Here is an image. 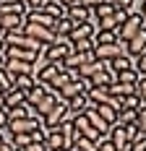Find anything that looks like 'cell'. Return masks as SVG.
Here are the masks:
<instances>
[{
	"mask_svg": "<svg viewBox=\"0 0 146 151\" xmlns=\"http://www.w3.org/2000/svg\"><path fill=\"white\" fill-rule=\"evenodd\" d=\"M141 29H144V18H141V13H138V11H131L128 18L120 24V29L115 31V34H117V42H120V45H125V42L133 39Z\"/></svg>",
	"mask_w": 146,
	"mask_h": 151,
	"instance_id": "6da1fadb",
	"label": "cell"
},
{
	"mask_svg": "<svg viewBox=\"0 0 146 151\" xmlns=\"http://www.w3.org/2000/svg\"><path fill=\"white\" fill-rule=\"evenodd\" d=\"M42 52H44V63H63L73 52V47L71 42H52V45L42 47Z\"/></svg>",
	"mask_w": 146,
	"mask_h": 151,
	"instance_id": "7a4b0ae2",
	"label": "cell"
},
{
	"mask_svg": "<svg viewBox=\"0 0 146 151\" xmlns=\"http://www.w3.org/2000/svg\"><path fill=\"white\" fill-rule=\"evenodd\" d=\"M3 70L8 73L11 83H13V78H18V76H34V73H37V65H31V63H21V60H5Z\"/></svg>",
	"mask_w": 146,
	"mask_h": 151,
	"instance_id": "3957f363",
	"label": "cell"
},
{
	"mask_svg": "<svg viewBox=\"0 0 146 151\" xmlns=\"http://www.w3.org/2000/svg\"><path fill=\"white\" fill-rule=\"evenodd\" d=\"M120 55H125V45H120V42L104 45V47H94V58L99 63H107V65L115 60V58H120Z\"/></svg>",
	"mask_w": 146,
	"mask_h": 151,
	"instance_id": "277c9868",
	"label": "cell"
},
{
	"mask_svg": "<svg viewBox=\"0 0 146 151\" xmlns=\"http://www.w3.org/2000/svg\"><path fill=\"white\" fill-rule=\"evenodd\" d=\"M65 117H71V115H68V104H65V102H58L55 109H52V112L42 120V128H44V130H52V128H58Z\"/></svg>",
	"mask_w": 146,
	"mask_h": 151,
	"instance_id": "5b68a950",
	"label": "cell"
},
{
	"mask_svg": "<svg viewBox=\"0 0 146 151\" xmlns=\"http://www.w3.org/2000/svg\"><path fill=\"white\" fill-rule=\"evenodd\" d=\"M89 91V83L86 81H68L63 89H58V96H60V102H68V99H73V96H78V94H86Z\"/></svg>",
	"mask_w": 146,
	"mask_h": 151,
	"instance_id": "8992f818",
	"label": "cell"
},
{
	"mask_svg": "<svg viewBox=\"0 0 146 151\" xmlns=\"http://www.w3.org/2000/svg\"><path fill=\"white\" fill-rule=\"evenodd\" d=\"M144 52H146V26L138 31L133 39L125 42V55H128L131 60H133V58H138V55H144Z\"/></svg>",
	"mask_w": 146,
	"mask_h": 151,
	"instance_id": "52a82bcc",
	"label": "cell"
},
{
	"mask_svg": "<svg viewBox=\"0 0 146 151\" xmlns=\"http://www.w3.org/2000/svg\"><path fill=\"white\" fill-rule=\"evenodd\" d=\"M60 102V96H58V91L55 89H50V86H47V94H44L42 99H39V104L34 107V109H37V115H39V117H47V115H50V112H52V109H55V104H58Z\"/></svg>",
	"mask_w": 146,
	"mask_h": 151,
	"instance_id": "ba28073f",
	"label": "cell"
},
{
	"mask_svg": "<svg viewBox=\"0 0 146 151\" xmlns=\"http://www.w3.org/2000/svg\"><path fill=\"white\" fill-rule=\"evenodd\" d=\"M107 141L112 143L115 151H125L128 146H131V138H128V133H125V128H120V125H112V128H110Z\"/></svg>",
	"mask_w": 146,
	"mask_h": 151,
	"instance_id": "9c48e42d",
	"label": "cell"
},
{
	"mask_svg": "<svg viewBox=\"0 0 146 151\" xmlns=\"http://www.w3.org/2000/svg\"><path fill=\"white\" fill-rule=\"evenodd\" d=\"M42 128V120H13L8 122V133L11 136H21V133H34Z\"/></svg>",
	"mask_w": 146,
	"mask_h": 151,
	"instance_id": "30bf717a",
	"label": "cell"
},
{
	"mask_svg": "<svg viewBox=\"0 0 146 151\" xmlns=\"http://www.w3.org/2000/svg\"><path fill=\"white\" fill-rule=\"evenodd\" d=\"M86 99H89V104H91V107L107 104V102H110V89H107V86H89Z\"/></svg>",
	"mask_w": 146,
	"mask_h": 151,
	"instance_id": "8fae6325",
	"label": "cell"
},
{
	"mask_svg": "<svg viewBox=\"0 0 146 151\" xmlns=\"http://www.w3.org/2000/svg\"><path fill=\"white\" fill-rule=\"evenodd\" d=\"M73 24L71 18L65 16V18H60V21H55V26H52V34H55V42H68V37H71L73 31Z\"/></svg>",
	"mask_w": 146,
	"mask_h": 151,
	"instance_id": "7c38bea8",
	"label": "cell"
},
{
	"mask_svg": "<svg viewBox=\"0 0 146 151\" xmlns=\"http://www.w3.org/2000/svg\"><path fill=\"white\" fill-rule=\"evenodd\" d=\"M65 16L71 18L76 26H78V24H89V18H91V11H89V8H84V5H78V3H73V5H68Z\"/></svg>",
	"mask_w": 146,
	"mask_h": 151,
	"instance_id": "4fadbf2b",
	"label": "cell"
},
{
	"mask_svg": "<svg viewBox=\"0 0 146 151\" xmlns=\"http://www.w3.org/2000/svg\"><path fill=\"white\" fill-rule=\"evenodd\" d=\"M86 83H89V86H107V89H110V86L115 83V73L110 70V65H104L99 73H94L91 78H89Z\"/></svg>",
	"mask_w": 146,
	"mask_h": 151,
	"instance_id": "5bb4252c",
	"label": "cell"
},
{
	"mask_svg": "<svg viewBox=\"0 0 146 151\" xmlns=\"http://www.w3.org/2000/svg\"><path fill=\"white\" fill-rule=\"evenodd\" d=\"M26 24H34V26H44V29L52 31V26H55V18H50L47 13H42V11H26Z\"/></svg>",
	"mask_w": 146,
	"mask_h": 151,
	"instance_id": "9a60e30c",
	"label": "cell"
},
{
	"mask_svg": "<svg viewBox=\"0 0 146 151\" xmlns=\"http://www.w3.org/2000/svg\"><path fill=\"white\" fill-rule=\"evenodd\" d=\"M39 11H42V13H47L50 18L60 21V18H65V11H68V8H65V5H63L60 0H47L42 8H39Z\"/></svg>",
	"mask_w": 146,
	"mask_h": 151,
	"instance_id": "2e32d148",
	"label": "cell"
},
{
	"mask_svg": "<svg viewBox=\"0 0 146 151\" xmlns=\"http://www.w3.org/2000/svg\"><path fill=\"white\" fill-rule=\"evenodd\" d=\"M94 34H97V26H91V24H78V26H73L71 37H68V42H78V39H94Z\"/></svg>",
	"mask_w": 146,
	"mask_h": 151,
	"instance_id": "e0dca14e",
	"label": "cell"
},
{
	"mask_svg": "<svg viewBox=\"0 0 146 151\" xmlns=\"http://www.w3.org/2000/svg\"><path fill=\"white\" fill-rule=\"evenodd\" d=\"M26 11H29V8H26V5H24V3H18V0H3V3H0V16H26Z\"/></svg>",
	"mask_w": 146,
	"mask_h": 151,
	"instance_id": "ac0fdd59",
	"label": "cell"
},
{
	"mask_svg": "<svg viewBox=\"0 0 146 151\" xmlns=\"http://www.w3.org/2000/svg\"><path fill=\"white\" fill-rule=\"evenodd\" d=\"M65 104H68V115H71V117H76V115H84V112H86L89 99H86V94H78V96L68 99Z\"/></svg>",
	"mask_w": 146,
	"mask_h": 151,
	"instance_id": "d6986e66",
	"label": "cell"
},
{
	"mask_svg": "<svg viewBox=\"0 0 146 151\" xmlns=\"http://www.w3.org/2000/svg\"><path fill=\"white\" fill-rule=\"evenodd\" d=\"M94 109H97V115H99V117H102L110 128L117 122V109H115L112 104H99V107H94Z\"/></svg>",
	"mask_w": 146,
	"mask_h": 151,
	"instance_id": "ffe728a7",
	"label": "cell"
},
{
	"mask_svg": "<svg viewBox=\"0 0 146 151\" xmlns=\"http://www.w3.org/2000/svg\"><path fill=\"white\" fill-rule=\"evenodd\" d=\"M34 86H37L34 76H18V78H13V89H16V91H21L24 96H26V94H29Z\"/></svg>",
	"mask_w": 146,
	"mask_h": 151,
	"instance_id": "44dd1931",
	"label": "cell"
},
{
	"mask_svg": "<svg viewBox=\"0 0 146 151\" xmlns=\"http://www.w3.org/2000/svg\"><path fill=\"white\" fill-rule=\"evenodd\" d=\"M21 104H26V96L21 94V91H5V109H13V107H21Z\"/></svg>",
	"mask_w": 146,
	"mask_h": 151,
	"instance_id": "7402d4cb",
	"label": "cell"
},
{
	"mask_svg": "<svg viewBox=\"0 0 146 151\" xmlns=\"http://www.w3.org/2000/svg\"><path fill=\"white\" fill-rule=\"evenodd\" d=\"M91 42H94V47H104V45H115V42H117V34H115V31H97V34H94V39H91Z\"/></svg>",
	"mask_w": 146,
	"mask_h": 151,
	"instance_id": "603a6c76",
	"label": "cell"
},
{
	"mask_svg": "<svg viewBox=\"0 0 146 151\" xmlns=\"http://www.w3.org/2000/svg\"><path fill=\"white\" fill-rule=\"evenodd\" d=\"M133 68V60L128 58V55H120V58H115V60L110 63V70L112 73H120V70H131Z\"/></svg>",
	"mask_w": 146,
	"mask_h": 151,
	"instance_id": "cb8c5ba5",
	"label": "cell"
},
{
	"mask_svg": "<svg viewBox=\"0 0 146 151\" xmlns=\"http://www.w3.org/2000/svg\"><path fill=\"white\" fill-rule=\"evenodd\" d=\"M44 94H47V86L37 83V86H34V89L26 94V104H29V107H37V104H39V99H42Z\"/></svg>",
	"mask_w": 146,
	"mask_h": 151,
	"instance_id": "d4e9b609",
	"label": "cell"
},
{
	"mask_svg": "<svg viewBox=\"0 0 146 151\" xmlns=\"http://www.w3.org/2000/svg\"><path fill=\"white\" fill-rule=\"evenodd\" d=\"M115 81L117 83H128V86H136V81H138V73L136 70H120V73H115Z\"/></svg>",
	"mask_w": 146,
	"mask_h": 151,
	"instance_id": "484cf974",
	"label": "cell"
},
{
	"mask_svg": "<svg viewBox=\"0 0 146 151\" xmlns=\"http://www.w3.org/2000/svg\"><path fill=\"white\" fill-rule=\"evenodd\" d=\"M115 125H120V128L136 125V112H131V109H120V112H117V122H115Z\"/></svg>",
	"mask_w": 146,
	"mask_h": 151,
	"instance_id": "4316f807",
	"label": "cell"
},
{
	"mask_svg": "<svg viewBox=\"0 0 146 151\" xmlns=\"http://www.w3.org/2000/svg\"><path fill=\"white\" fill-rule=\"evenodd\" d=\"M73 151H99V143H94L89 138H78L76 146H73Z\"/></svg>",
	"mask_w": 146,
	"mask_h": 151,
	"instance_id": "83f0119b",
	"label": "cell"
},
{
	"mask_svg": "<svg viewBox=\"0 0 146 151\" xmlns=\"http://www.w3.org/2000/svg\"><path fill=\"white\" fill-rule=\"evenodd\" d=\"M136 96L141 104H146V76H138V81H136Z\"/></svg>",
	"mask_w": 146,
	"mask_h": 151,
	"instance_id": "f1b7e54d",
	"label": "cell"
},
{
	"mask_svg": "<svg viewBox=\"0 0 146 151\" xmlns=\"http://www.w3.org/2000/svg\"><path fill=\"white\" fill-rule=\"evenodd\" d=\"M136 128H138V133L146 136V104H141V109L136 112Z\"/></svg>",
	"mask_w": 146,
	"mask_h": 151,
	"instance_id": "f546056e",
	"label": "cell"
},
{
	"mask_svg": "<svg viewBox=\"0 0 146 151\" xmlns=\"http://www.w3.org/2000/svg\"><path fill=\"white\" fill-rule=\"evenodd\" d=\"M123 109H131V112H138V109H141V102H138V96H136V94L125 96V99H123Z\"/></svg>",
	"mask_w": 146,
	"mask_h": 151,
	"instance_id": "4dcf8cb0",
	"label": "cell"
},
{
	"mask_svg": "<svg viewBox=\"0 0 146 151\" xmlns=\"http://www.w3.org/2000/svg\"><path fill=\"white\" fill-rule=\"evenodd\" d=\"M73 52H89V50H94V42L91 39H78V42H71Z\"/></svg>",
	"mask_w": 146,
	"mask_h": 151,
	"instance_id": "1f68e13d",
	"label": "cell"
},
{
	"mask_svg": "<svg viewBox=\"0 0 146 151\" xmlns=\"http://www.w3.org/2000/svg\"><path fill=\"white\" fill-rule=\"evenodd\" d=\"M133 70L138 76H146V52L138 55V58H133Z\"/></svg>",
	"mask_w": 146,
	"mask_h": 151,
	"instance_id": "d6a6232c",
	"label": "cell"
},
{
	"mask_svg": "<svg viewBox=\"0 0 146 151\" xmlns=\"http://www.w3.org/2000/svg\"><path fill=\"white\" fill-rule=\"evenodd\" d=\"M110 3L115 5V11H125V13H131L136 5V0H110Z\"/></svg>",
	"mask_w": 146,
	"mask_h": 151,
	"instance_id": "836d02e7",
	"label": "cell"
},
{
	"mask_svg": "<svg viewBox=\"0 0 146 151\" xmlns=\"http://www.w3.org/2000/svg\"><path fill=\"white\" fill-rule=\"evenodd\" d=\"M128 151H146V136H144V133H141V136L128 146Z\"/></svg>",
	"mask_w": 146,
	"mask_h": 151,
	"instance_id": "e575fe53",
	"label": "cell"
},
{
	"mask_svg": "<svg viewBox=\"0 0 146 151\" xmlns=\"http://www.w3.org/2000/svg\"><path fill=\"white\" fill-rule=\"evenodd\" d=\"M102 3H107V0H78V5H84V8H89V11H94V8L102 5Z\"/></svg>",
	"mask_w": 146,
	"mask_h": 151,
	"instance_id": "d590c367",
	"label": "cell"
},
{
	"mask_svg": "<svg viewBox=\"0 0 146 151\" xmlns=\"http://www.w3.org/2000/svg\"><path fill=\"white\" fill-rule=\"evenodd\" d=\"M8 109H0V130H8Z\"/></svg>",
	"mask_w": 146,
	"mask_h": 151,
	"instance_id": "8d00e7d4",
	"label": "cell"
},
{
	"mask_svg": "<svg viewBox=\"0 0 146 151\" xmlns=\"http://www.w3.org/2000/svg\"><path fill=\"white\" fill-rule=\"evenodd\" d=\"M99 151H115V149H112V143H110V141L104 138L102 143H99Z\"/></svg>",
	"mask_w": 146,
	"mask_h": 151,
	"instance_id": "74e56055",
	"label": "cell"
},
{
	"mask_svg": "<svg viewBox=\"0 0 146 151\" xmlns=\"http://www.w3.org/2000/svg\"><path fill=\"white\" fill-rule=\"evenodd\" d=\"M24 151H47V149H44V143H31L29 149H24Z\"/></svg>",
	"mask_w": 146,
	"mask_h": 151,
	"instance_id": "f35d334b",
	"label": "cell"
},
{
	"mask_svg": "<svg viewBox=\"0 0 146 151\" xmlns=\"http://www.w3.org/2000/svg\"><path fill=\"white\" fill-rule=\"evenodd\" d=\"M138 13H141V18H144V26H146V0H141V11H138Z\"/></svg>",
	"mask_w": 146,
	"mask_h": 151,
	"instance_id": "ab89813d",
	"label": "cell"
},
{
	"mask_svg": "<svg viewBox=\"0 0 146 151\" xmlns=\"http://www.w3.org/2000/svg\"><path fill=\"white\" fill-rule=\"evenodd\" d=\"M0 151H16V149L11 146V143H3V146H0Z\"/></svg>",
	"mask_w": 146,
	"mask_h": 151,
	"instance_id": "60d3db41",
	"label": "cell"
},
{
	"mask_svg": "<svg viewBox=\"0 0 146 151\" xmlns=\"http://www.w3.org/2000/svg\"><path fill=\"white\" fill-rule=\"evenodd\" d=\"M0 109H5V94H0Z\"/></svg>",
	"mask_w": 146,
	"mask_h": 151,
	"instance_id": "b9f144b4",
	"label": "cell"
},
{
	"mask_svg": "<svg viewBox=\"0 0 146 151\" xmlns=\"http://www.w3.org/2000/svg\"><path fill=\"white\" fill-rule=\"evenodd\" d=\"M60 3H63V5L68 8V5H73V3H78V0H60Z\"/></svg>",
	"mask_w": 146,
	"mask_h": 151,
	"instance_id": "7bdbcfd3",
	"label": "cell"
},
{
	"mask_svg": "<svg viewBox=\"0 0 146 151\" xmlns=\"http://www.w3.org/2000/svg\"><path fill=\"white\" fill-rule=\"evenodd\" d=\"M3 65H5V55L0 52V68H3Z\"/></svg>",
	"mask_w": 146,
	"mask_h": 151,
	"instance_id": "ee69618b",
	"label": "cell"
},
{
	"mask_svg": "<svg viewBox=\"0 0 146 151\" xmlns=\"http://www.w3.org/2000/svg\"><path fill=\"white\" fill-rule=\"evenodd\" d=\"M3 34H5V31H3V26H0V39H3Z\"/></svg>",
	"mask_w": 146,
	"mask_h": 151,
	"instance_id": "f6af8a7d",
	"label": "cell"
},
{
	"mask_svg": "<svg viewBox=\"0 0 146 151\" xmlns=\"http://www.w3.org/2000/svg\"><path fill=\"white\" fill-rule=\"evenodd\" d=\"M3 47H5V45H3V39H0V52H3Z\"/></svg>",
	"mask_w": 146,
	"mask_h": 151,
	"instance_id": "bcb514c9",
	"label": "cell"
},
{
	"mask_svg": "<svg viewBox=\"0 0 146 151\" xmlns=\"http://www.w3.org/2000/svg\"><path fill=\"white\" fill-rule=\"evenodd\" d=\"M0 3H3V0H0Z\"/></svg>",
	"mask_w": 146,
	"mask_h": 151,
	"instance_id": "7dc6e473",
	"label": "cell"
},
{
	"mask_svg": "<svg viewBox=\"0 0 146 151\" xmlns=\"http://www.w3.org/2000/svg\"><path fill=\"white\" fill-rule=\"evenodd\" d=\"M16 151H18V149H16Z\"/></svg>",
	"mask_w": 146,
	"mask_h": 151,
	"instance_id": "c3c4849f",
	"label": "cell"
}]
</instances>
